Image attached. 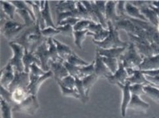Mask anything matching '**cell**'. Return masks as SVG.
Wrapping results in <instances>:
<instances>
[{
    "instance_id": "cell-47",
    "label": "cell",
    "mask_w": 159,
    "mask_h": 118,
    "mask_svg": "<svg viewBox=\"0 0 159 118\" xmlns=\"http://www.w3.org/2000/svg\"><path fill=\"white\" fill-rule=\"evenodd\" d=\"M126 3V1H118L116 7L117 15L123 19H127L128 17L126 14V10H125Z\"/></svg>"
},
{
    "instance_id": "cell-59",
    "label": "cell",
    "mask_w": 159,
    "mask_h": 118,
    "mask_svg": "<svg viewBox=\"0 0 159 118\" xmlns=\"http://www.w3.org/2000/svg\"><path fill=\"white\" fill-rule=\"evenodd\" d=\"M151 85H152V84H151ZM155 87H158V89H159V86H155Z\"/></svg>"
},
{
    "instance_id": "cell-3",
    "label": "cell",
    "mask_w": 159,
    "mask_h": 118,
    "mask_svg": "<svg viewBox=\"0 0 159 118\" xmlns=\"http://www.w3.org/2000/svg\"><path fill=\"white\" fill-rule=\"evenodd\" d=\"M144 57L141 55L136 49L135 45L130 42L125 52L119 59L125 68L139 70V67L143 63Z\"/></svg>"
},
{
    "instance_id": "cell-14",
    "label": "cell",
    "mask_w": 159,
    "mask_h": 118,
    "mask_svg": "<svg viewBox=\"0 0 159 118\" xmlns=\"http://www.w3.org/2000/svg\"><path fill=\"white\" fill-rule=\"evenodd\" d=\"M1 86L8 90L11 83L14 80L15 77V71L14 69L8 62L7 65L1 70Z\"/></svg>"
},
{
    "instance_id": "cell-56",
    "label": "cell",
    "mask_w": 159,
    "mask_h": 118,
    "mask_svg": "<svg viewBox=\"0 0 159 118\" xmlns=\"http://www.w3.org/2000/svg\"><path fill=\"white\" fill-rule=\"evenodd\" d=\"M149 7L157 13V16H158V19H159V8H157V7H155V6H153V5H152V4L149 5Z\"/></svg>"
},
{
    "instance_id": "cell-25",
    "label": "cell",
    "mask_w": 159,
    "mask_h": 118,
    "mask_svg": "<svg viewBox=\"0 0 159 118\" xmlns=\"http://www.w3.org/2000/svg\"><path fill=\"white\" fill-rule=\"evenodd\" d=\"M11 93H12L13 100L15 104H18L23 102L30 95L28 93V89L23 88L16 89Z\"/></svg>"
},
{
    "instance_id": "cell-31",
    "label": "cell",
    "mask_w": 159,
    "mask_h": 118,
    "mask_svg": "<svg viewBox=\"0 0 159 118\" xmlns=\"http://www.w3.org/2000/svg\"><path fill=\"white\" fill-rule=\"evenodd\" d=\"M98 79V77L95 74L82 79L83 85L85 89V92H86V94L88 97V94H89L90 89L92 88V87L94 85L95 82L97 81Z\"/></svg>"
},
{
    "instance_id": "cell-43",
    "label": "cell",
    "mask_w": 159,
    "mask_h": 118,
    "mask_svg": "<svg viewBox=\"0 0 159 118\" xmlns=\"http://www.w3.org/2000/svg\"><path fill=\"white\" fill-rule=\"evenodd\" d=\"M76 7L78 10V12H79L81 20H89L92 21V19H91L87 9L84 7V5L82 4L81 1L77 2Z\"/></svg>"
},
{
    "instance_id": "cell-21",
    "label": "cell",
    "mask_w": 159,
    "mask_h": 118,
    "mask_svg": "<svg viewBox=\"0 0 159 118\" xmlns=\"http://www.w3.org/2000/svg\"><path fill=\"white\" fill-rule=\"evenodd\" d=\"M128 108L137 111H145L149 109V104L142 100L138 95L132 94L131 100H130Z\"/></svg>"
},
{
    "instance_id": "cell-35",
    "label": "cell",
    "mask_w": 159,
    "mask_h": 118,
    "mask_svg": "<svg viewBox=\"0 0 159 118\" xmlns=\"http://www.w3.org/2000/svg\"><path fill=\"white\" fill-rule=\"evenodd\" d=\"M102 60H103L105 64L107 66V68L110 70L112 74H114L118 68L119 60L114 58H108L103 57H102Z\"/></svg>"
},
{
    "instance_id": "cell-55",
    "label": "cell",
    "mask_w": 159,
    "mask_h": 118,
    "mask_svg": "<svg viewBox=\"0 0 159 118\" xmlns=\"http://www.w3.org/2000/svg\"><path fill=\"white\" fill-rule=\"evenodd\" d=\"M141 72L144 75L151 77H155L159 76V69L152 70H141Z\"/></svg>"
},
{
    "instance_id": "cell-60",
    "label": "cell",
    "mask_w": 159,
    "mask_h": 118,
    "mask_svg": "<svg viewBox=\"0 0 159 118\" xmlns=\"http://www.w3.org/2000/svg\"><path fill=\"white\" fill-rule=\"evenodd\" d=\"M152 118H156V117H152Z\"/></svg>"
},
{
    "instance_id": "cell-30",
    "label": "cell",
    "mask_w": 159,
    "mask_h": 118,
    "mask_svg": "<svg viewBox=\"0 0 159 118\" xmlns=\"http://www.w3.org/2000/svg\"><path fill=\"white\" fill-rule=\"evenodd\" d=\"M57 83H58V85H59L61 89V92H62V94L63 95L64 97H73L75 98L76 99H79V100H82L81 96L80 95V94L78 93V91L76 89H69L67 88L66 87H65L60 82V81L59 80H56Z\"/></svg>"
},
{
    "instance_id": "cell-46",
    "label": "cell",
    "mask_w": 159,
    "mask_h": 118,
    "mask_svg": "<svg viewBox=\"0 0 159 118\" xmlns=\"http://www.w3.org/2000/svg\"><path fill=\"white\" fill-rule=\"evenodd\" d=\"M41 33L42 36L47 39L53 38V36L58 34H61V32L59 30L53 28L52 27L46 28H45L44 30H41Z\"/></svg>"
},
{
    "instance_id": "cell-8",
    "label": "cell",
    "mask_w": 159,
    "mask_h": 118,
    "mask_svg": "<svg viewBox=\"0 0 159 118\" xmlns=\"http://www.w3.org/2000/svg\"><path fill=\"white\" fill-rule=\"evenodd\" d=\"M30 76L28 73L15 71L14 80L11 83L8 90L11 93H12L14 90L17 88L27 89L28 85H30Z\"/></svg>"
},
{
    "instance_id": "cell-9",
    "label": "cell",
    "mask_w": 159,
    "mask_h": 118,
    "mask_svg": "<svg viewBox=\"0 0 159 118\" xmlns=\"http://www.w3.org/2000/svg\"><path fill=\"white\" fill-rule=\"evenodd\" d=\"M92 9L96 17L98 19L99 24L102 25L105 29L108 28L107 22L105 20V8L107 1H91Z\"/></svg>"
},
{
    "instance_id": "cell-13",
    "label": "cell",
    "mask_w": 159,
    "mask_h": 118,
    "mask_svg": "<svg viewBox=\"0 0 159 118\" xmlns=\"http://www.w3.org/2000/svg\"><path fill=\"white\" fill-rule=\"evenodd\" d=\"M129 77L126 68H124L123 64L120 61H119L118 68L114 74L107 78V80L112 84H124L126 82V80Z\"/></svg>"
},
{
    "instance_id": "cell-57",
    "label": "cell",
    "mask_w": 159,
    "mask_h": 118,
    "mask_svg": "<svg viewBox=\"0 0 159 118\" xmlns=\"http://www.w3.org/2000/svg\"><path fill=\"white\" fill-rule=\"evenodd\" d=\"M152 5L157 8H159V1H152Z\"/></svg>"
},
{
    "instance_id": "cell-49",
    "label": "cell",
    "mask_w": 159,
    "mask_h": 118,
    "mask_svg": "<svg viewBox=\"0 0 159 118\" xmlns=\"http://www.w3.org/2000/svg\"><path fill=\"white\" fill-rule=\"evenodd\" d=\"M91 22L92 21L89 20H80L73 27L74 31H84L88 30Z\"/></svg>"
},
{
    "instance_id": "cell-29",
    "label": "cell",
    "mask_w": 159,
    "mask_h": 118,
    "mask_svg": "<svg viewBox=\"0 0 159 118\" xmlns=\"http://www.w3.org/2000/svg\"><path fill=\"white\" fill-rule=\"evenodd\" d=\"M145 94L155 102L159 103V89L155 85H148L143 87Z\"/></svg>"
},
{
    "instance_id": "cell-10",
    "label": "cell",
    "mask_w": 159,
    "mask_h": 118,
    "mask_svg": "<svg viewBox=\"0 0 159 118\" xmlns=\"http://www.w3.org/2000/svg\"><path fill=\"white\" fill-rule=\"evenodd\" d=\"M30 76V75H29ZM53 77L52 72L49 70L45 75L40 77H35L30 76V85H28L27 89L30 94L36 95L38 90L42 85V84L48 79Z\"/></svg>"
},
{
    "instance_id": "cell-48",
    "label": "cell",
    "mask_w": 159,
    "mask_h": 118,
    "mask_svg": "<svg viewBox=\"0 0 159 118\" xmlns=\"http://www.w3.org/2000/svg\"><path fill=\"white\" fill-rule=\"evenodd\" d=\"M57 29L61 32V34L67 36V37H73L74 29L73 27L70 25H65L62 26H58Z\"/></svg>"
},
{
    "instance_id": "cell-53",
    "label": "cell",
    "mask_w": 159,
    "mask_h": 118,
    "mask_svg": "<svg viewBox=\"0 0 159 118\" xmlns=\"http://www.w3.org/2000/svg\"><path fill=\"white\" fill-rule=\"evenodd\" d=\"M133 5H134L135 7L140 8L143 6H145V5H151L152 3V1H132L129 2Z\"/></svg>"
},
{
    "instance_id": "cell-34",
    "label": "cell",
    "mask_w": 159,
    "mask_h": 118,
    "mask_svg": "<svg viewBox=\"0 0 159 118\" xmlns=\"http://www.w3.org/2000/svg\"><path fill=\"white\" fill-rule=\"evenodd\" d=\"M66 62H68V63L72 65L78 67L86 66L89 64V63H88L86 60H84L81 58H80L74 52L72 53L71 55L69 56V57L67 59Z\"/></svg>"
},
{
    "instance_id": "cell-36",
    "label": "cell",
    "mask_w": 159,
    "mask_h": 118,
    "mask_svg": "<svg viewBox=\"0 0 159 118\" xmlns=\"http://www.w3.org/2000/svg\"><path fill=\"white\" fill-rule=\"evenodd\" d=\"M1 103V110L2 118H13L12 117V111H13V106L3 99L1 98L0 100Z\"/></svg>"
},
{
    "instance_id": "cell-20",
    "label": "cell",
    "mask_w": 159,
    "mask_h": 118,
    "mask_svg": "<svg viewBox=\"0 0 159 118\" xmlns=\"http://www.w3.org/2000/svg\"><path fill=\"white\" fill-rule=\"evenodd\" d=\"M149 5H145V6L140 7L139 11L149 22L153 26L157 27L159 24L158 17L157 13L149 7Z\"/></svg>"
},
{
    "instance_id": "cell-22",
    "label": "cell",
    "mask_w": 159,
    "mask_h": 118,
    "mask_svg": "<svg viewBox=\"0 0 159 118\" xmlns=\"http://www.w3.org/2000/svg\"><path fill=\"white\" fill-rule=\"evenodd\" d=\"M125 10H126V14L128 17L148 22L145 16L141 13L139 9L135 7L129 2H126V5H125Z\"/></svg>"
},
{
    "instance_id": "cell-26",
    "label": "cell",
    "mask_w": 159,
    "mask_h": 118,
    "mask_svg": "<svg viewBox=\"0 0 159 118\" xmlns=\"http://www.w3.org/2000/svg\"><path fill=\"white\" fill-rule=\"evenodd\" d=\"M77 1H59L56 5V12L64 13L75 11Z\"/></svg>"
},
{
    "instance_id": "cell-5",
    "label": "cell",
    "mask_w": 159,
    "mask_h": 118,
    "mask_svg": "<svg viewBox=\"0 0 159 118\" xmlns=\"http://www.w3.org/2000/svg\"><path fill=\"white\" fill-rule=\"evenodd\" d=\"M9 46L13 52V57L9 60V63L12 66L15 71L19 72H25V66L23 64L25 48L13 42H9Z\"/></svg>"
},
{
    "instance_id": "cell-38",
    "label": "cell",
    "mask_w": 159,
    "mask_h": 118,
    "mask_svg": "<svg viewBox=\"0 0 159 118\" xmlns=\"http://www.w3.org/2000/svg\"><path fill=\"white\" fill-rule=\"evenodd\" d=\"M94 66H95V60H93L92 63L89 64L88 66L80 67L79 79L82 80V79H84V77L93 74H94Z\"/></svg>"
},
{
    "instance_id": "cell-40",
    "label": "cell",
    "mask_w": 159,
    "mask_h": 118,
    "mask_svg": "<svg viewBox=\"0 0 159 118\" xmlns=\"http://www.w3.org/2000/svg\"><path fill=\"white\" fill-rule=\"evenodd\" d=\"M63 64L66 68L69 75L73 76L75 78H79L80 75V67L75 66L69 64L68 62L64 61Z\"/></svg>"
},
{
    "instance_id": "cell-39",
    "label": "cell",
    "mask_w": 159,
    "mask_h": 118,
    "mask_svg": "<svg viewBox=\"0 0 159 118\" xmlns=\"http://www.w3.org/2000/svg\"><path fill=\"white\" fill-rule=\"evenodd\" d=\"M76 80V89L78 91V93L81 96L82 98V101L84 103H86L88 100V97L86 96V92H85V89L83 85V83H82V80H80L79 78H75Z\"/></svg>"
},
{
    "instance_id": "cell-51",
    "label": "cell",
    "mask_w": 159,
    "mask_h": 118,
    "mask_svg": "<svg viewBox=\"0 0 159 118\" xmlns=\"http://www.w3.org/2000/svg\"><path fill=\"white\" fill-rule=\"evenodd\" d=\"M103 29H105L102 26V25L101 24H97L95 22H91L90 24L89 25V27L88 28V30L93 33H98L100 32H101Z\"/></svg>"
},
{
    "instance_id": "cell-17",
    "label": "cell",
    "mask_w": 159,
    "mask_h": 118,
    "mask_svg": "<svg viewBox=\"0 0 159 118\" xmlns=\"http://www.w3.org/2000/svg\"><path fill=\"white\" fill-rule=\"evenodd\" d=\"M117 85L120 87L123 92V100L121 105V114L122 117L126 116V110L128 108V104L131 100L132 94L129 91V86L131 85L129 82L126 81V83L124 84H118Z\"/></svg>"
},
{
    "instance_id": "cell-52",
    "label": "cell",
    "mask_w": 159,
    "mask_h": 118,
    "mask_svg": "<svg viewBox=\"0 0 159 118\" xmlns=\"http://www.w3.org/2000/svg\"><path fill=\"white\" fill-rule=\"evenodd\" d=\"M81 19H79L77 18H75V17H70V18H67L63 20H62L60 23L57 25L58 26H62L65 25H70L72 27L75 26L78 22Z\"/></svg>"
},
{
    "instance_id": "cell-24",
    "label": "cell",
    "mask_w": 159,
    "mask_h": 118,
    "mask_svg": "<svg viewBox=\"0 0 159 118\" xmlns=\"http://www.w3.org/2000/svg\"><path fill=\"white\" fill-rule=\"evenodd\" d=\"M53 40L55 44L57 50V53L60 58L64 61H66L67 59L73 53L72 49L70 48V47L66 46V44L61 43L55 38H53Z\"/></svg>"
},
{
    "instance_id": "cell-1",
    "label": "cell",
    "mask_w": 159,
    "mask_h": 118,
    "mask_svg": "<svg viewBox=\"0 0 159 118\" xmlns=\"http://www.w3.org/2000/svg\"><path fill=\"white\" fill-rule=\"evenodd\" d=\"M47 39L42 36L39 24L36 22L34 25L26 28L13 42L20 45L25 50L34 53Z\"/></svg>"
},
{
    "instance_id": "cell-41",
    "label": "cell",
    "mask_w": 159,
    "mask_h": 118,
    "mask_svg": "<svg viewBox=\"0 0 159 118\" xmlns=\"http://www.w3.org/2000/svg\"><path fill=\"white\" fill-rule=\"evenodd\" d=\"M109 34V30L103 29L101 32L98 33H93L89 32H88L87 36H92L93 37V41L101 42L104 41L105 39L108 37Z\"/></svg>"
},
{
    "instance_id": "cell-4",
    "label": "cell",
    "mask_w": 159,
    "mask_h": 118,
    "mask_svg": "<svg viewBox=\"0 0 159 118\" xmlns=\"http://www.w3.org/2000/svg\"><path fill=\"white\" fill-rule=\"evenodd\" d=\"M108 28H109V34L104 41L98 42L93 41V43L100 48L105 49H113V48H127L129 43L120 40L119 37L118 31L115 28V27L112 24L111 22H107Z\"/></svg>"
},
{
    "instance_id": "cell-12",
    "label": "cell",
    "mask_w": 159,
    "mask_h": 118,
    "mask_svg": "<svg viewBox=\"0 0 159 118\" xmlns=\"http://www.w3.org/2000/svg\"><path fill=\"white\" fill-rule=\"evenodd\" d=\"M129 77L126 80V81L130 83L131 85L134 84H140L144 86L150 85V83L147 80L145 75L142 73L141 70H134L132 68H126Z\"/></svg>"
},
{
    "instance_id": "cell-19",
    "label": "cell",
    "mask_w": 159,
    "mask_h": 118,
    "mask_svg": "<svg viewBox=\"0 0 159 118\" xmlns=\"http://www.w3.org/2000/svg\"><path fill=\"white\" fill-rule=\"evenodd\" d=\"M159 69V54L152 57H144L139 67V70H152Z\"/></svg>"
},
{
    "instance_id": "cell-18",
    "label": "cell",
    "mask_w": 159,
    "mask_h": 118,
    "mask_svg": "<svg viewBox=\"0 0 159 118\" xmlns=\"http://www.w3.org/2000/svg\"><path fill=\"white\" fill-rule=\"evenodd\" d=\"M126 48H113L105 49L96 47V52H98L101 57H108V58H114L119 60V59L125 52Z\"/></svg>"
},
{
    "instance_id": "cell-45",
    "label": "cell",
    "mask_w": 159,
    "mask_h": 118,
    "mask_svg": "<svg viewBox=\"0 0 159 118\" xmlns=\"http://www.w3.org/2000/svg\"><path fill=\"white\" fill-rule=\"evenodd\" d=\"M47 72H44L40 66H39L36 63H34L31 65L30 68L29 75L30 76L40 77L46 74Z\"/></svg>"
},
{
    "instance_id": "cell-15",
    "label": "cell",
    "mask_w": 159,
    "mask_h": 118,
    "mask_svg": "<svg viewBox=\"0 0 159 118\" xmlns=\"http://www.w3.org/2000/svg\"><path fill=\"white\" fill-rule=\"evenodd\" d=\"M116 1H107L105 8V20L107 22H111L113 25L123 18L118 16L116 14Z\"/></svg>"
},
{
    "instance_id": "cell-2",
    "label": "cell",
    "mask_w": 159,
    "mask_h": 118,
    "mask_svg": "<svg viewBox=\"0 0 159 118\" xmlns=\"http://www.w3.org/2000/svg\"><path fill=\"white\" fill-rule=\"evenodd\" d=\"M40 60L41 68L48 72L50 70L49 64L51 61L53 62H64L57 53L56 46L53 42V38H48L39 46L36 51L34 53Z\"/></svg>"
},
{
    "instance_id": "cell-50",
    "label": "cell",
    "mask_w": 159,
    "mask_h": 118,
    "mask_svg": "<svg viewBox=\"0 0 159 118\" xmlns=\"http://www.w3.org/2000/svg\"><path fill=\"white\" fill-rule=\"evenodd\" d=\"M144 85H140V84H134L129 86V91L132 94H135L140 96V95L145 94L144 90H143Z\"/></svg>"
},
{
    "instance_id": "cell-16",
    "label": "cell",
    "mask_w": 159,
    "mask_h": 118,
    "mask_svg": "<svg viewBox=\"0 0 159 118\" xmlns=\"http://www.w3.org/2000/svg\"><path fill=\"white\" fill-rule=\"evenodd\" d=\"M50 70L52 72L55 80H61L69 75L66 68L63 64V62H53L51 61Z\"/></svg>"
},
{
    "instance_id": "cell-58",
    "label": "cell",
    "mask_w": 159,
    "mask_h": 118,
    "mask_svg": "<svg viewBox=\"0 0 159 118\" xmlns=\"http://www.w3.org/2000/svg\"><path fill=\"white\" fill-rule=\"evenodd\" d=\"M157 30H158V32H159V24H158V26H157Z\"/></svg>"
},
{
    "instance_id": "cell-42",
    "label": "cell",
    "mask_w": 159,
    "mask_h": 118,
    "mask_svg": "<svg viewBox=\"0 0 159 118\" xmlns=\"http://www.w3.org/2000/svg\"><path fill=\"white\" fill-rule=\"evenodd\" d=\"M0 92H1V98L3 99L5 101H6L7 103L11 104L13 108L16 104L14 103L13 100L12 93L9 90L5 89L2 86H1V88H0Z\"/></svg>"
},
{
    "instance_id": "cell-33",
    "label": "cell",
    "mask_w": 159,
    "mask_h": 118,
    "mask_svg": "<svg viewBox=\"0 0 159 118\" xmlns=\"http://www.w3.org/2000/svg\"><path fill=\"white\" fill-rule=\"evenodd\" d=\"M88 32V30L84 31H74L73 37L75 38V43L79 49H82V43L86 39Z\"/></svg>"
},
{
    "instance_id": "cell-32",
    "label": "cell",
    "mask_w": 159,
    "mask_h": 118,
    "mask_svg": "<svg viewBox=\"0 0 159 118\" xmlns=\"http://www.w3.org/2000/svg\"><path fill=\"white\" fill-rule=\"evenodd\" d=\"M10 2L15 5V6L16 7V9H23L28 11V12L30 14L33 20L36 22V17H35L33 9L30 5L26 3V1H10Z\"/></svg>"
},
{
    "instance_id": "cell-27",
    "label": "cell",
    "mask_w": 159,
    "mask_h": 118,
    "mask_svg": "<svg viewBox=\"0 0 159 118\" xmlns=\"http://www.w3.org/2000/svg\"><path fill=\"white\" fill-rule=\"evenodd\" d=\"M41 12H42V18L45 22V27L46 28L52 27V28H53L57 29V26L54 24V22L52 18V15H51L48 1H45V7L43 10L41 11Z\"/></svg>"
},
{
    "instance_id": "cell-28",
    "label": "cell",
    "mask_w": 159,
    "mask_h": 118,
    "mask_svg": "<svg viewBox=\"0 0 159 118\" xmlns=\"http://www.w3.org/2000/svg\"><path fill=\"white\" fill-rule=\"evenodd\" d=\"M2 5V9L3 11V12L5 13L8 17L11 20H14L15 14L16 13V7L15 5L11 3V2L8 1H0Z\"/></svg>"
},
{
    "instance_id": "cell-7",
    "label": "cell",
    "mask_w": 159,
    "mask_h": 118,
    "mask_svg": "<svg viewBox=\"0 0 159 118\" xmlns=\"http://www.w3.org/2000/svg\"><path fill=\"white\" fill-rule=\"evenodd\" d=\"M39 106L36 95L30 94L23 102L16 104L13 108V111L23 112V113L34 116L39 109Z\"/></svg>"
},
{
    "instance_id": "cell-11",
    "label": "cell",
    "mask_w": 159,
    "mask_h": 118,
    "mask_svg": "<svg viewBox=\"0 0 159 118\" xmlns=\"http://www.w3.org/2000/svg\"><path fill=\"white\" fill-rule=\"evenodd\" d=\"M94 74L98 77V78L106 79L112 74L110 70L103 63L102 57L98 52H96V57L95 60Z\"/></svg>"
},
{
    "instance_id": "cell-23",
    "label": "cell",
    "mask_w": 159,
    "mask_h": 118,
    "mask_svg": "<svg viewBox=\"0 0 159 118\" xmlns=\"http://www.w3.org/2000/svg\"><path fill=\"white\" fill-rule=\"evenodd\" d=\"M36 63L39 66L41 67L40 60L34 55V53L28 51L25 49V55L23 57V64L25 66V72L26 73H30V68L32 64Z\"/></svg>"
},
{
    "instance_id": "cell-37",
    "label": "cell",
    "mask_w": 159,
    "mask_h": 118,
    "mask_svg": "<svg viewBox=\"0 0 159 118\" xmlns=\"http://www.w3.org/2000/svg\"><path fill=\"white\" fill-rule=\"evenodd\" d=\"M16 13H17L20 17L23 19L25 21V24L26 25L27 27H30L34 25L36 22L33 20L30 14L23 9H16Z\"/></svg>"
},
{
    "instance_id": "cell-6",
    "label": "cell",
    "mask_w": 159,
    "mask_h": 118,
    "mask_svg": "<svg viewBox=\"0 0 159 118\" xmlns=\"http://www.w3.org/2000/svg\"><path fill=\"white\" fill-rule=\"evenodd\" d=\"M26 28H27V26L25 24H21L14 20H9L1 26V32L5 37L11 42H13Z\"/></svg>"
},
{
    "instance_id": "cell-44",
    "label": "cell",
    "mask_w": 159,
    "mask_h": 118,
    "mask_svg": "<svg viewBox=\"0 0 159 118\" xmlns=\"http://www.w3.org/2000/svg\"><path fill=\"white\" fill-rule=\"evenodd\" d=\"M59 81L65 87L72 89H76V80L73 76L69 75Z\"/></svg>"
},
{
    "instance_id": "cell-54",
    "label": "cell",
    "mask_w": 159,
    "mask_h": 118,
    "mask_svg": "<svg viewBox=\"0 0 159 118\" xmlns=\"http://www.w3.org/2000/svg\"><path fill=\"white\" fill-rule=\"evenodd\" d=\"M145 78L151 84L155 86H159V76L155 77H151L148 76H145Z\"/></svg>"
}]
</instances>
